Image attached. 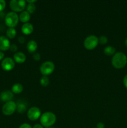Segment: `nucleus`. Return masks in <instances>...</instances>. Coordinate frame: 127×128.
<instances>
[{"label": "nucleus", "instance_id": "nucleus-3", "mask_svg": "<svg viewBox=\"0 0 127 128\" xmlns=\"http://www.w3.org/2000/svg\"><path fill=\"white\" fill-rule=\"evenodd\" d=\"M19 16L16 12L11 11L9 12L5 16V23L9 28H14L19 22Z\"/></svg>", "mask_w": 127, "mask_h": 128}, {"label": "nucleus", "instance_id": "nucleus-1", "mask_svg": "<svg viewBox=\"0 0 127 128\" xmlns=\"http://www.w3.org/2000/svg\"><path fill=\"white\" fill-rule=\"evenodd\" d=\"M127 63V57L125 53L118 52L113 55L112 60V64L113 67L117 69L123 68Z\"/></svg>", "mask_w": 127, "mask_h": 128}, {"label": "nucleus", "instance_id": "nucleus-27", "mask_svg": "<svg viewBox=\"0 0 127 128\" xmlns=\"http://www.w3.org/2000/svg\"><path fill=\"white\" fill-rule=\"evenodd\" d=\"M18 42L21 44L24 43L25 38L23 36H19V37L18 38Z\"/></svg>", "mask_w": 127, "mask_h": 128}, {"label": "nucleus", "instance_id": "nucleus-33", "mask_svg": "<svg viewBox=\"0 0 127 128\" xmlns=\"http://www.w3.org/2000/svg\"><path fill=\"white\" fill-rule=\"evenodd\" d=\"M125 44L126 46H127V38L125 40Z\"/></svg>", "mask_w": 127, "mask_h": 128}, {"label": "nucleus", "instance_id": "nucleus-8", "mask_svg": "<svg viewBox=\"0 0 127 128\" xmlns=\"http://www.w3.org/2000/svg\"><path fill=\"white\" fill-rule=\"evenodd\" d=\"M41 116V112L39 108L37 107H32L27 111V118L31 121H36L38 120Z\"/></svg>", "mask_w": 127, "mask_h": 128}, {"label": "nucleus", "instance_id": "nucleus-34", "mask_svg": "<svg viewBox=\"0 0 127 128\" xmlns=\"http://www.w3.org/2000/svg\"></svg>", "mask_w": 127, "mask_h": 128}, {"label": "nucleus", "instance_id": "nucleus-28", "mask_svg": "<svg viewBox=\"0 0 127 128\" xmlns=\"http://www.w3.org/2000/svg\"><path fill=\"white\" fill-rule=\"evenodd\" d=\"M105 128V124L103 122H98L97 124V128Z\"/></svg>", "mask_w": 127, "mask_h": 128}, {"label": "nucleus", "instance_id": "nucleus-11", "mask_svg": "<svg viewBox=\"0 0 127 128\" xmlns=\"http://www.w3.org/2000/svg\"><path fill=\"white\" fill-rule=\"evenodd\" d=\"M13 92L12 91L6 90V91H4L1 92L0 94V99L3 102H7L11 101L13 98Z\"/></svg>", "mask_w": 127, "mask_h": 128}, {"label": "nucleus", "instance_id": "nucleus-2", "mask_svg": "<svg viewBox=\"0 0 127 128\" xmlns=\"http://www.w3.org/2000/svg\"><path fill=\"white\" fill-rule=\"evenodd\" d=\"M40 121L42 126L46 128L51 127L56 122V116L53 112H46L41 116Z\"/></svg>", "mask_w": 127, "mask_h": 128}, {"label": "nucleus", "instance_id": "nucleus-19", "mask_svg": "<svg viewBox=\"0 0 127 128\" xmlns=\"http://www.w3.org/2000/svg\"><path fill=\"white\" fill-rule=\"evenodd\" d=\"M27 106L23 102H19L17 104V111L19 113H23L26 111Z\"/></svg>", "mask_w": 127, "mask_h": 128}, {"label": "nucleus", "instance_id": "nucleus-22", "mask_svg": "<svg viewBox=\"0 0 127 128\" xmlns=\"http://www.w3.org/2000/svg\"><path fill=\"white\" fill-rule=\"evenodd\" d=\"M108 42V38L105 36H101L98 38V43L100 44L101 45H104L107 43Z\"/></svg>", "mask_w": 127, "mask_h": 128}, {"label": "nucleus", "instance_id": "nucleus-21", "mask_svg": "<svg viewBox=\"0 0 127 128\" xmlns=\"http://www.w3.org/2000/svg\"><path fill=\"white\" fill-rule=\"evenodd\" d=\"M26 9H27V11L29 13H32L36 11V5L34 4L29 3L26 6Z\"/></svg>", "mask_w": 127, "mask_h": 128}, {"label": "nucleus", "instance_id": "nucleus-24", "mask_svg": "<svg viewBox=\"0 0 127 128\" xmlns=\"http://www.w3.org/2000/svg\"><path fill=\"white\" fill-rule=\"evenodd\" d=\"M9 50H11L12 52H16V51L17 50V46H16V44H11V46H10Z\"/></svg>", "mask_w": 127, "mask_h": 128}, {"label": "nucleus", "instance_id": "nucleus-26", "mask_svg": "<svg viewBox=\"0 0 127 128\" xmlns=\"http://www.w3.org/2000/svg\"><path fill=\"white\" fill-rule=\"evenodd\" d=\"M19 128H32L31 127V125L29 124L24 123L22 124H21Z\"/></svg>", "mask_w": 127, "mask_h": 128}, {"label": "nucleus", "instance_id": "nucleus-32", "mask_svg": "<svg viewBox=\"0 0 127 128\" xmlns=\"http://www.w3.org/2000/svg\"><path fill=\"white\" fill-rule=\"evenodd\" d=\"M26 2H27L28 3H32L34 4V2H36V0H27Z\"/></svg>", "mask_w": 127, "mask_h": 128}, {"label": "nucleus", "instance_id": "nucleus-23", "mask_svg": "<svg viewBox=\"0 0 127 128\" xmlns=\"http://www.w3.org/2000/svg\"><path fill=\"white\" fill-rule=\"evenodd\" d=\"M6 4V1L4 0H0V12L4 10Z\"/></svg>", "mask_w": 127, "mask_h": 128}, {"label": "nucleus", "instance_id": "nucleus-7", "mask_svg": "<svg viewBox=\"0 0 127 128\" xmlns=\"http://www.w3.org/2000/svg\"><path fill=\"white\" fill-rule=\"evenodd\" d=\"M17 110V104L11 101L6 102L2 108V112L6 116L12 115Z\"/></svg>", "mask_w": 127, "mask_h": 128}, {"label": "nucleus", "instance_id": "nucleus-30", "mask_svg": "<svg viewBox=\"0 0 127 128\" xmlns=\"http://www.w3.org/2000/svg\"><path fill=\"white\" fill-rule=\"evenodd\" d=\"M32 128H44L43 126L41 124H36L34 126V127Z\"/></svg>", "mask_w": 127, "mask_h": 128}, {"label": "nucleus", "instance_id": "nucleus-9", "mask_svg": "<svg viewBox=\"0 0 127 128\" xmlns=\"http://www.w3.org/2000/svg\"><path fill=\"white\" fill-rule=\"evenodd\" d=\"M15 66V61L11 58H6L1 62V67L4 71H11Z\"/></svg>", "mask_w": 127, "mask_h": 128}, {"label": "nucleus", "instance_id": "nucleus-12", "mask_svg": "<svg viewBox=\"0 0 127 128\" xmlns=\"http://www.w3.org/2000/svg\"><path fill=\"white\" fill-rule=\"evenodd\" d=\"M34 27L33 25L30 22L24 23L21 27V31L23 34L26 35H29L33 32Z\"/></svg>", "mask_w": 127, "mask_h": 128}, {"label": "nucleus", "instance_id": "nucleus-17", "mask_svg": "<svg viewBox=\"0 0 127 128\" xmlns=\"http://www.w3.org/2000/svg\"><path fill=\"white\" fill-rule=\"evenodd\" d=\"M115 51L116 50L115 48H113V46H108L105 48L103 51H104L105 54L107 55V56H112V55L115 54Z\"/></svg>", "mask_w": 127, "mask_h": 128}, {"label": "nucleus", "instance_id": "nucleus-5", "mask_svg": "<svg viewBox=\"0 0 127 128\" xmlns=\"http://www.w3.org/2000/svg\"><path fill=\"white\" fill-rule=\"evenodd\" d=\"M98 44V38L95 35H90L84 40V47L88 50H92L95 48Z\"/></svg>", "mask_w": 127, "mask_h": 128}, {"label": "nucleus", "instance_id": "nucleus-16", "mask_svg": "<svg viewBox=\"0 0 127 128\" xmlns=\"http://www.w3.org/2000/svg\"><path fill=\"white\" fill-rule=\"evenodd\" d=\"M12 92L15 94H19L21 93L22 91H23V86L21 83H16L13 84L12 86Z\"/></svg>", "mask_w": 127, "mask_h": 128}, {"label": "nucleus", "instance_id": "nucleus-29", "mask_svg": "<svg viewBox=\"0 0 127 128\" xmlns=\"http://www.w3.org/2000/svg\"><path fill=\"white\" fill-rule=\"evenodd\" d=\"M123 84H124L126 88L127 89V74L125 76L124 79H123Z\"/></svg>", "mask_w": 127, "mask_h": 128}, {"label": "nucleus", "instance_id": "nucleus-10", "mask_svg": "<svg viewBox=\"0 0 127 128\" xmlns=\"http://www.w3.org/2000/svg\"><path fill=\"white\" fill-rule=\"evenodd\" d=\"M10 46V41L7 38L4 36H0V51H7L9 49Z\"/></svg>", "mask_w": 127, "mask_h": 128}, {"label": "nucleus", "instance_id": "nucleus-18", "mask_svg": "<svg viewBox=\"0 0 127 128\" xmlns=\"http://www.w3.org/2000/svg\"><path fill=\"white\" fill-rule=\"evenodd\" d=\"M17 32L14 28H9L6 31V35L10 39H12L16 36Z\"/></svg>", "mask_w": 127, "mask_h": 128}, {"label": "nucleus", "instance_id": "nucleus-25", "mask_svg": "<svg viewBox=\"0 0 127 128\" xmlns=\"http://www.w3.org/2000/svg\"><path fill=\"white\" fill-rule=\"evenodd\" d=\"M33 58L34 59V60L36 61H39L41 60V55H40L39 53L37 52V53H35L33 55Z\"/></svg>", "mask_w": 127, "mask_h": 128}, {"label": "nucleus", "instance_id": "nucleus-14", "mask_svg": "<svg viewBox=\"0 0 127 128\" xmlns=\"http://www.w3.org/2000/svg\"><path fill=\"white\" fill-rule=\"evenodd\" d=\"M30 18H31V15L27 11H22L19 16V19L20 21L22 22H24V23L28 22Z\"/></svg>", "mask_w": 127, "mask_h": 128}, {"label": "nucleus", "instance_id": "nucleus-31", "mask_svg": "<svg viewBox=\"0 0 127 128\" xmlns=\"http://www.w3.org/2000/svg\"><path fill=\"white\" fill-rule=\"evenodd\" d=\"M4 52H2V51H0V61L2 60V59L4 58Z\"/></svg>", "mask_w": 127, "mask_h": 128}, {"label": "nucleus", "instance_id": "nucleus-6", "mask_svg": "<svg viewBox=\"0 0 127 128\" xmlns=\"http://www.w3.org/2000/svg\"><path fill=\"white\" fill-rule=\"evenodd\" d=\"M54 70L55 64L52 61H46L40 67V71L43 76H49L54 72Z\"/></svg>", "mask_w": 127, "mask_h": 128}, {"label": "nucleus", "instance_id": "nucleus-13", "mask_svg": "<svg viewBox=\"0 0 127 128\" xmlns=\"http://www.w3.org/2000/svg\"><path fill=\"white\" fill-rule=\"evenodd\" d=\"M26 60L25 54L22 52H17L14 54V61L17 63H22Z\"/></svg>", "mask_w": 127, "mask_h": 128}, {"label": "nucleus", "instance_id": "nucleus-4", "mask_svg": "<svg viewBox=\"0 0 127 128\" xmlns=\"http://www.w3.org/2000/svg\"><path fill=\"white\" fill-rule=\"evenodd\" d=\"M9 6L13 12H22L26 7V1L24 0H11L9 2Z\"/></svg>", "mask_w": 127, "mask_h": 128}, {"label": "nucleus", "instance_id": "nucleus-15", "mask_svg": "<svg viewBox=\"0 0 127 128\" xmlns=\"http://www.w3.org/2000/svg\"><path fill=\"white\" fill-rule=\"evenodd\" d=\"M37 43L34 40H31L27 44V50L29 52H34L37 50Z\"/></svg>", "mask_w": 127, "mask_h": 128}, {"label": "nucleus", "instance_id": "nucleus-20", "mask_svg": "<svg viewBox=\"0 0 127 128\" xmlns=\"http://www.w3.org/2000/svg\"><path fill=\"white\" fill-rule=\"evenodd\" d=\"M40 83L42 86H47L49 84V79L47 76H43L41 78L40 80Z\"/></svg>", "mask_w": 127, "mask_h": 128}]
</instances>
